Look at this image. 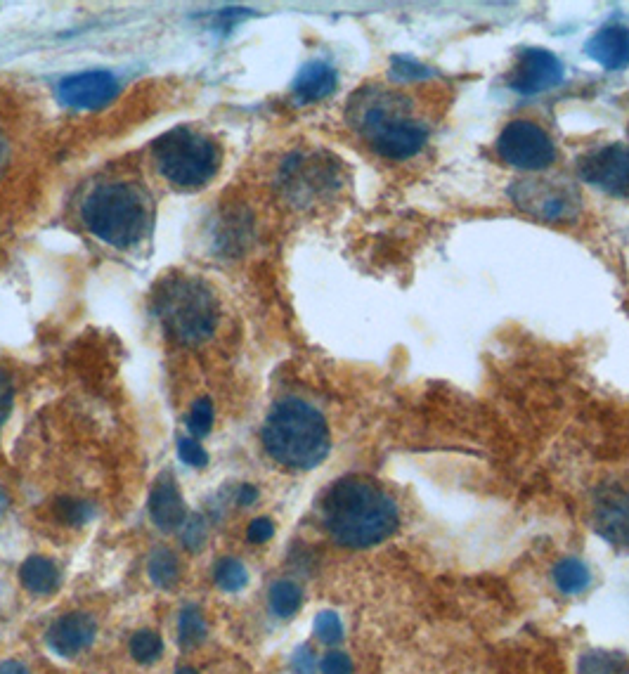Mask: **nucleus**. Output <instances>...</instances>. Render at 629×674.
I'll return each instance as SVG.
<instances>
[{
  "instance_id": "ddd939ff",
  "label": "nucleus",
  "mask_w": 629,
  "mask_h": 674,
  "mask_svg": "<svg viewBox=\"0 0 629 674\" xmlns=\"http://www.w3.org/2000/svg\"><path fill=\"white\" fill-rule=\"evenodd\" d=\"M97 634L95 620L88 613H67L50 625L45 641L50 651L62 658H74L93 646Z\"/></svg>"
},
{
  "instance_id": "7c9ffc66",
  "label": "nucleus",
  "mask_w": 629,
  "mask_h": 674,
  "mask_svg": "<svg viewBox=\"0 0 629 674\" xmlns=\"http://www.w3.org/2000/svg\"><path fill=\"white\" fill-rule=\"evenodd\" d=\"M391 74H393L395 81H410V79L417 81V79H426V76H429L431 71L426 69V67H421V64H417V62L400 60V57H398V60L393 62Z\"/></svg>"
},
{
  "instance_id": "6ab92c4d",
  "label": "nucleus",
  "mask_w": 629,
  "mask_h": 674,
  "mask_svg": "<svg viewBox=\"0 0 629 674\" xmlns=\"http://www.w3.org/2000/svg\"><path fill=\"white\" fill-rule=\"evenodd\" d=\"M551 578H554V585L559 587V592L566 596H575L589 587L592 573H589V568L580 559H563L554 566Z\"/></svg>"
},
{
  "instance_id": "dca6fc26",
  "label": "nucleus",
  "mask_w": 629,
  "mask_h": 674,
  "mask_svg": "<svg viewBox=\"0 0 629 674\" xmlns=\"http://www.w3.org/2000/svg\"><path fill=\"white\" fill-rule=\"evenodd\" d=\"M149 516L161 530H178L185 523L187 509L171 473H164L154 483L152 495H149Z\"/></svg>"
},
{
  "instance_id": "f257e3e1",
  "label": "nucleus",
  "mask_w": 629,
  "mask_h": 674,
  "mask_svg": "<svg viewBox=\"0 0 629 674\" xmlns=\"http://www.w3.org/2000/svg\"><path fill=\"white\" fill-rule=\"evenodd\" d=\"M320 514L329 537L348 549L376 547L400 526L395 499L365 476L336 481L322 499Z\"/></svg>"
},
{
  "instance_id": "2f4dec72",
  "label": "nucleus",
  "mask_w": 629,
  "mask_h": 674,
  "mask_svg": "<svg viewBox=\"0 0 629 674\" xmlns=\"http://www.w3.org/2000/svg\"><path fill=\"white\" fill-rule=\"evenodd\" d=\"M320 670L322 674H353V660L346 653L332 651L322 658Z\"/></svg>"
},
{
  "instance_id": "bb28decb",
  "label": "nucleus",
  "mask_w": 629,
  "mask_h": 674,
  "mask_svg": "<svg viewBox=\"0 0 629 674\" xmlns=\"http://www.w3.org/2000/svg\"><path fill=\"white\" fill-rule=\"evenodd\" d=\"M180 540L190 552H199L206 544V521L201 514H190L180 526Z\"/></svg>"
},
{
  "instance_id": "9d476101",
  "label": "nucleus",
  "mask_w": 629,
  "mask_h": 674,
  "mask_svg": "<svg viewBox=\"0 0 629 674\" xmlns=\"http://www.w3.org/2000/svg\"><path fill=\"white\" fill-rule=\"evenodd\" d=\"M592 523L608 544L629 549V483H606L594 492Z\"/></svg>"
},
{
  "instance_id": "cd10ccee",
  "label": "nucleus",
  "mask_w": 629,
  "mask_h": 674,
  "mask_svg": "<svg viewBox=\"0 0 629 674\" xmlns=\"http://www.w3.org/2000/svg\"><path fill=\"white\" fill-rule=\"evenodd\" d=\"M315 634L322 644H327V646L339 644V641L343 639V625H341L339 615H336L334 611H324L317 615Z\"/></svg>"
},
{
  "instance_id": "6e6552de",
  "label": "nucleus",
  "mask_w": 629,
  "mask_h": 674,
  "mask_svg": "<svg viewBox=\"0 0 629 674\" xmlns=\"http://www.w3.org/2000/svg\"><path fill=\"white\" fill-rule=\"evenodd\" d=\"M499 157L523 171H544L556 161V147L533 121H511L497 138Z\"/></svg>"
},
{
  "instance_id": "20e7f679",
  "label": "nucleus",
  "mask_w": 629,
  "mask_h": 674,
  "mask_svg": "<svg viewBox=\"0 0 629 674\" xmlns=\"http://www.w3.org/2000/svg\"><path fill=\"white\" fill-rule=\"evenodd\" d=\"M83 225L114 249H131L149 230V199L135 183H97L81 204Z\"/></svg>"
},
{
  "instance_id": "1a4fd4ad",
  "label": "nucleus",
  "mask_w": 629,
  "mask_h": 674,
  "mask_svg": "<svg viewBox=\"0 0 629 674\" xmlns=\"http://www.w3.org/2000/svg\"><path fill=\"white\" fill-rule=\"evenodd\" d=\"M585 183L613 197H629V145H603L585 154L577 164Z\"/></svg>"
},
{
  "instance_id": "412c9836",
  "label": "nucleus",
  "mask_w": 629,
  "mask_h": 674,
  "mask_svg": "<svg viewBox=\"0 0 629 674\" xmlns=\"http://www.w3.org/2000/svg\"><path fill=\"white\" fill-rule=\"evenodd\" d=\"M147 573L149 580H152L159 589H173L178 585L180 578V563L175 559L173 552H168V549H157V552H152V556H149Z\"/></svg>"
},
{
  "instance_id": "e433bc0d",
  "label": "nucleus",
  "mask_w": 629,
  "mask_h": 674,
  "mask_svg": "<svg viewBox=\"0 0 629 674\" xmlns=\"http://www.w3.org/2000/svg\"><path fill=\"white\" fill-rule=\"evenodd\" d=\"M256 499H258V490L254 488V485H242V488H239V495H237L239 504L249 507V504H254Z\"/></svg>"
},
{
  "instance_id": "0eeeda50",
  "label": "nucleus",
  "mask_w": 629,
  "mask_h": 674,
  "mask_svg": "<svg viewBox=\"0 0 629 674\" xmlns=\"http://www.w3.org/2000/svg\"><path fill=\"white\" fill-rule=\"evenodd\" d=\"M511 199L518 209L547 220V223H563V220L573 218L577 206H580V197H577L573 185L547 178L518 180L511 187Z\"/></svg>"
},
{
  "instance_id": "f8f14e48",
  "label": "nucleus",
  "mask_w": 629,
  "mask_h": 674,
  "mask_svg": "<svg viewBox=\"0 0 629 674\" xmlns=\"http://www.w3.org/2000/svg\"><path fill=\"white\" fill-rule=\"evenodd\" d=\"M57 95L71 109H102L119 95V81L102 69L83 71L60 81Z\"/></svg>"
},
{
  "instance_id": "9b49d317",
  "label": "nucleus",
  "mask_w": 629,
  "mask_h": 674,
  "mask_svg": "<svg viewBox=\"0 0 629 674\" xmlns=\"http://www.w3.org/2000/svg\"><path fill=\"white\" fill-rule=\"evenodd\" d=\"M563 81V64L559 57L544 48H525L518 55L516 67L509 74L511 90L521 95H537L556 88Z\"/></svg>"
},
{
  "instance_id": "39448f33",
  "label": "nucleus",
  "mask_w": 629,
  "mask_h": 674,
  "mask_svg": "<svg viewBox=\"0 0 629 674\" xmlns=\"http://www.w3.org/2000/svg\"><path fill=\"white\" fill-rule=\"evenodd\" d=\"M154 310L166 334L183 346H197L216 332L218 303L197 277H171L154 296Z\"/></svg>"
},
{
  "instance_id": "c9c22d12",
  "label": "nucleus",
  "mask_w": 629,
  "mask_h": 674,
  "mask_svg": "<svg viewBox=\"0 0 629 674\" xmlns=\"http://www.w3.org/2000/svg\"><path fill=\"white\" fill-rule=\"evenodd\" d=\"M246 15H249V10H223V12H218V27L228 31L232 24L239 22V19L246 17Z\"/></svg>"
},
{
  "instance_id": "b1692460",
  "label": "nucleus",
  "mask_w": 629,
  "mask_h": 674,
  "mask_svg": "<svg viewBox=\"0 0 629 674\" xmlns=\"http://www.w3.org/2000/svg\"><path fill=\"white\" fill-rule=\"evenodd\" d=\"M213 580H216V587L223 589V592H239L249 582V573H246L242 561L220 559L216 570H213Z\"/></svg>"
},
{
  "instance_id": "c85d7f7f",
  "label": "nucleus",
  "mask_w": 629,
  "mask_h": 674,
  "mask_svg": "<svg viewBox=\"0 0 629 674\" xmlns=\"http://www.w3.org/2000/svg\"><path fill=\"white\" fill-rule=\"evenodd\" d=\"M90 514H93V509H90L86 502H74V499H62V502H57V516H60L64 523H69V526H83V523L90 518Z\"/></svg>"
},
{
  "instance_id": "f03ea898",
  "label": "nucleus",
  "mask_w": 629,
  "mask_h": 674,
  "mask_svg": "<svg viewBox=\"0 0 629 674\" xmlns=\"http://www.w3.org/2000/svg\"><path fill=\"white\" fill-rule=\"evenodd\" d=\"M348 119L369 147L386 159H410L429 140V128L412 119L405 100L384 90H360L350 102Z\"/></svg>"
},
{
  "instance_id": "f3484780",
  "label": "nucleus",
  "mask_w": 629,
  "mask_h": 674,
  "mask_svg": "<svg viewBox=\"0 0 629 674\" xmlns=\"http://www.w3.org/2000/svg\"><path fill=\"white\" fill-rule=\"evenodd\" d=\"M336 83H339V76H336V69L327 62H308L306 67L298 71L296 81H294V95L298 102L308 105V102H320L327 95L334 93Z\"/></svg>"
},
{
  "instance_id": "7ed1b4c3",
  "label": "nucleus",
  "mask_w": 629,
  "mask_h": 674,
  "mask_svg": "<svg viewBox=\"0 0 629 674\" xmlns=\"http://www.w3.org/2000/svg\"><path fill=\"white\" fill-rule=\"evenodd\" d=\"M261 438L265 452L277 464L294 471L315 469L332 447L329 426L320 410L298 398H287L272 407Z\"/></svg>"
},
{
  "instance_id": "473e14b6",
  "label": "nucleus",
  "mask_w": 629,
  "mask_h": 674,
  "mask_svg": "<svg viewBox=\"0 0 629 674\" xmlns=\"http://www.w3.org/2000/svg\"><path fill=\"white\" fill-rule=\"evenodd\" d=\"M291 667H294L296 674H315L317 660L313 656V648L310 646L296 648L294 658H291Z\"/></svg>"
},
{
  "instance_id": "4c0bfd02",
  "label": "nucleus",
  "mask_w": 629,
  "mask_h": 674,
  "mask_svg": "<svg viewBox=\"0 0 629 674\" xmlns=\"http://www.w3.org/2000/svg\"><path fill=\"white\" fill-rule=\"evenodd\" d=\"M0 674H31V672L29 667L19 663V660H5V663H0Z\"/></svg>"
},
{
  "instance_id": "ea45409f",
  "label": "nucleus",
  "mask_w": 629,
  "mask_h": 674,
  "mask_svg": "<svg viewBox=\"0 0 629 674\" xmlns=\"http://www.w3.org/2000/svg\"><path fill=\"white\" fill-rule=\"evenodd\" d=\"M175 674H199V672L192 670V667H183V670H178Z\"/></svg>"
},
{
  "instance_id": "a211bd4d",
  "label": "nucleus",
  "mask_w": 629,
  "mask_h": 674,
  "mask_svg": "<svg viewBox=\"0 0 629 674\" xmlns=\"http://www.w3.org/2000/svg\"><path fill=\"white\" fill-rule=\"evenodd\" d=\"M19 580L27 592L48 596L60 587V568L48 556H29L19 568Z\"/></svg>"
},
{
  "instance_id": "393cba45",
  "label": "nucleus",
  "mask_w": 629,
  "mask_h": 674,
  "mask_svg": "<svg viewBox=\"0 0 629 674\" xmlns=\"http://www.w3.org/2000/svg\"><path fill=\"white\" fill-rule=\"evenodd\" d=\"M161 651H164V644H161V637L157 632L140 630L131 637V656L135 663H140V665L157 663Z\"/></svg>"
},
{
  "instance_id": "72a5a7b5",
  "label": "nucleus",
  "mask_w": 629,
  "mask_h": 674,
  "mask_svg": "<svg viewBox=\"0 0 629 674\" xmlns=\"http://www.w3.org/2000/svg\"><path fill=\"white\" fill-rule=\"evenodd\" d=\"M12 410V381L5 369H0V429L8 421Z\"/></svg>"
},
{
  "instance_id": "4be33fe9",
  "label": "nucleus",
  "mask_w": 629,
  "mask_h": 674,
  "mask_svg": "<svg viewBox=\"0 0 629 674\" xmlns=\"http://www.w3.org/2000/svg\"><path fill=\"white\" fill-rule=\"evenodd\" d=\"M206 632H209V627H206V618H204V613H201V608L194 604H187L183 611H180V618H178L180 646L183 648L199 646L201 641L206 639Z\"/></svg>"
},
{
  "instance_id": "5701e85b",
  "label": "nucleus",
  "mask_w": 629,
  "mask_h": 674,
  "mask_svg": "<svg viewBox=\"0 0 629 674\" xmlns=\"http://www.w3.org/2000/svg\"><path fill=\"white\" fill-rule=\"evenodd\" d=\"M577 674H629V660L620 653L589 651L580 658Z\"/></svg>"
},
{
  "instance_id": "a878e982",
  "label": "nucleus",
  "mask_w": 629,
  "mask_h": 674,
  "mask_svg": "<svg viewBox=\"0 0 629 674\" xmlns=\"http://www.w3.org/2000/svg\"><path fill=\"white\" fill-rule=\"evenodd\" d=\"M187 426L197 438L209 436L211 426H213V403L211 398H199L197 403L192 405L190 419H187Z\"/></svg>"
},
{
  "instance_id": "4468645a",
  "label": "nucleus",
  "mask_w": 629,
  "mask_h": 674,
  "mask_svg": "<svg viewBox=\"0 0 629 674\" xmlns=\"http://www.w3.org/2000/svg\"><path fill=\"white\" fill-rule=\"evenodd\" d=\"M282 183L287 185L289 194L296 202H308L313 194L327 190V185L334 183V178L327 164L306 157H294L284 166Z\"/></svg>"
},
{
  "instance_id": "58836bf2",
  "label": "nucleus",
  "mask_w": 629,
  "mask_h": 674,
  "mask_svg": "<svg viewBox=\"0 0 629 674\" xmlns=\"http://www.w3.org/2000/svg\"><path fill=\"white\" fill-rule=\"evenodd\" d=\"M5 157H8V145H5V140L0 138V168L5 166Z\"/></svg>"
},
{
  "instance_id": "f704fd0d",
  "label": "nucleus",
  "mask_w": 629,
  "mask_h": 674,
  "mask_svg": "<svg viewBox=\"0 0 629 674\" xmlns=\"http://www.w3.org/2000/svg\"><path fill=\"white\" fill-rule=\"evenodd\" d=\"M272 535H275V526H272L270 518H256V521L249 526V530H246V537H249V542L254 544L268 542Z\"/></svg>"
},
{
  "instance_id": "aec40b11",
  "label": "nucleus",
  "mask_w": 629,
  "mask_h": 674,
  "mask_svg": "<svg viewBox=\"0 0 629 674\" xmlns=\"http://www.w3.org/2000/svg\"><path fill=\"white\" fill-rule=\"evenodd\" d=\"M268 604L270 611L277 615V618H291V615L298 613V608L303 604V589L291 580H280L270 587L268 594Z\"/></svg>"
},
{
  "instance_id": "2eb2a0df",
  "label": "nucleus",
  "mask_w": 629,
  "mask_h": 674,
  "mask_svg": "<svg viewBox=\"0 0 629 674\" xmlns=\"http://www.w3.org/2000/svg\"><path fill=\"white\" fill-rule=\"evenodd\" d=\"M587 55L608 71L629 67V27L608 24L596 31L587 43Z\"/></svg>"
},
{
  "instance_id": "423d86ee",
  "label": "nucleus",
  "mask_w": 629,
  "mask_h": 674,
  "mask_svg": "<svg viewBox=\"0 0 629 674\" xmlns=\"http://www.w3.org/2000/svg\"><path fill=\"white\" fill-rule=\"evenodd\" d=\"M152 157L161 176L183 190H197L209 183L220 164L216 142L187 126H178L161 135L154 142Z\"/></svg>"
},
{
  "instance_id": "c756f323",
  "label": "nucleus",
  "mask_w": 629,
  "mask_h": 674,
  "mask_svg": "<svg viewBox=\"0 0 629 674\" xmlns=\"http://www.w3.org/2000/svg\"><path fill=\"white\" fill-rule=\"evenodd\" d=\"M178 455L187 466H194V469H204V466L209 464V455H206V450L197 443V440H190V438L180 440Z\"/></svg>"
}]
</instances>
